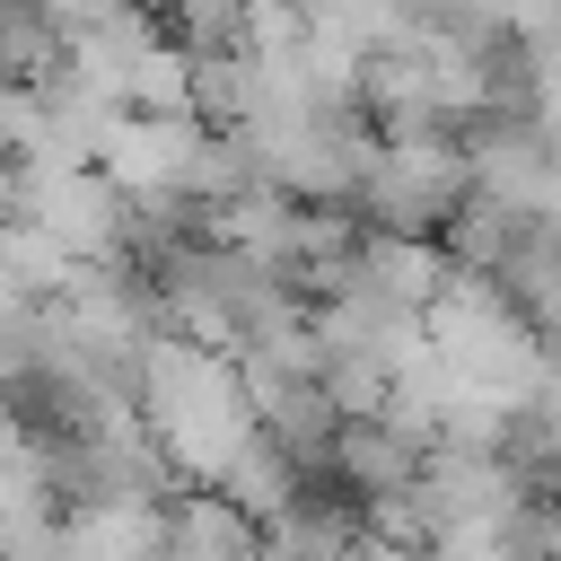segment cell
<instances>
[{"label":"cell","mask_w":561,"mask_h":561,"mask_svg":"<svg viewBox=\"0 0 561 561\" xmlns=\"http://www.w3.org/2000/svg\"><path fill=\"white\" fill-rule=\"evenodd\" d=\"M465 193H473V158L456 131H394V140H377L351 210H359V228H386V237H438Z\"/></svg>","instance_id":"obj_1"},{"label":"cell","mask_w":561,"mask_h":561,"mask_svg":"<svg viewBox=\"0 0 561 561\" xmlns=\"http://www.w3.org/2000/svg\"><path fill=\"white\" fill-rule=\"evenodd\" d=\"M421 456H430V438H412V430H394L386 412H342V430H333V473H342V491L351 500H368V491H394V482H412L421 473Z\"/></svg>","instance_id":"obj_2"}]
</instances>
